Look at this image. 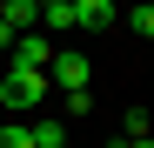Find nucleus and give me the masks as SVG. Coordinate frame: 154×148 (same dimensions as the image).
<instances>
[{"label":"nucleus","mask_w":154,"mask_h":148,"mask_svg":"<svg viewBox=\"0 0 154 148\" xmlns=\"http://www.w3.org/2000/svg\"><path fill=\"white\" fill-rule=\"evenodd\" d=\"M47 94H54V81H47V67H14L7 81H0V108H14V114H34Z\"/></svg>","instance_id":"f257e3e1"},{"label":"nucleus","mask_w":154,"mask_h":148,"mask_svg":"<svg viewBox=\"0 0 154 148\" xmlns=\"http://www.w3.org/2000/svg\"><path fill=\"white\" fill-rule=\"evenodd\" d=\"M47 61H54V40L47 34H20L14 40V67H47Z\"/></svg>","instance_id":"20e7f679"},{"label":"nucleus","mask_w":154,"mask_h":148,"mask_svg":"<svg viewBox=\"0 0 154 148\" xmlns=\"http://www.w3.org/2000/svg\"><path fill=\"white\" fill-rule=\"evenodd\" d=\"M121 20V7L114 0H74V27H87V34H107Z\"/></svg>","instance_id":"7ed1b4c3"},{"label":"nucleus","mask_w":154,"mask_h":148,"mask_svg":"<svg viewBox=\"0 0 154 148\" xmlns=\"http://www.w3.org/2000/svg\"><path fill=\"white\" fill-rule=\"evenodd\" d=\"M87 74H94V67H87V54H74V47H54V61H47V81H54L60 94H81V88H87Z\"/></svg>","instance_id":"f03ea898"},{"label":"nucleus","mask_w":154,"mask_h":148,"mask_svg":"<svg viewBox=\"0 0 154 148\" xmlns=\"http://www.w3.org/2000/svg\"><path fill=\"white\" fill-rule=\"evenodd\" d=\"M141 135H154V128H147V108H127V114H121V141H141Z\"/></svg>","instance_id":"6e6552de"},{"label":"nucleus","mask_w":154,"mask_h":148,"mask_svg":"<svg viewBox=\"0 0 154 148\" xmlns=\"http://www.w3.org/2000/svg\"><path fill=\"white\" fill-rule=\"evenodd\" d=\"M134 34H147V40H154V7H147V0L134 7Z\"/></svg>","instance_id":"9d476101"},{"label":"nucleus","mask_w":154,"mask_h":148,"mask_svg":"<svg viewBox=\"0 0 154 148\" xmlns=\"http://www.w3.org/2000/svg\"><path fill=\"white\" fill-rule=\"evenodd\" d=\"M40 27L47 34H67L74 27V0H67V7H40Z\"/></svg>","instance_id":"0eeeda50"},{"label":"nucleus","mask_w":154,"mask_h":148,"mask_svg":"<svg viewBox=\"0 0 154 148\" xmlns=\"http://www.w3.org/2000/svg\"><path fill=\"white\" fill-rule=\"evenodd\" d=\"M107 148H154V135H141V141H121V135H114Z\"/></svg>","instance_id":"9b49d317"},{"label":"nucleus","mask_w":154,"mask_h":148,"mask_svg":"<svg viewBox=\"0 0 154 148\" xmlns=\"http://www.w3.org/2000/svg\"><path fill=\"white\" fill-rule=\"evenodd\" d=\"M34 128V148H67V121H27Z\"/></svg>","instance_id":"423d86ee"},{"label":"nucleus","mask_w":154,"mask_h":148,"mask_svg":"<svg viewBox=\"0 0 154 148\" xmlns=\"http://www.w3.org/2000/svg\"><path fill=\"white\" fill-rule=\"evenodd\" d=\"M147 7H154V0H147Z\"/></svg>","instance_id":"ddd939ff"},{"label":"nucleus","mask_w":154,"mask_h":148,"mask_svg":"<svg viewBox=\"0 0 154 148\" xmlns=\"http://www.w3.org/2000/svg\"><path fill=\"white\" fill-rule=\"evenodd\" d=\"M0 20H7L14 34H34L40 27V0H0Z\"/></svg>","instance_id":"39448f33"},{"label":"nucleus","mask_w":154,"mask_h":148,"mask_svg":"<svg viewBox=\"0 0 154 148\" xmlns=\"http://www.w3.org/2000/svg\"><path fill=\"white\" fill-rule=\"evenodd\" d=\"M0 148H34V128L27 121H7V128H0Z\"/></svg>","instance_id":"1a4fd4ad"},{"label":"nucleus","mask_w":154,"mask_h":148,"mask_svg":"<svg viewBox=\"0 0 154 148\" xmlns=\"http://www.w3.org/2000/svg\"><path fill=\"white\" fill-rule=\"evenodd\" d=\"M40 7H67V0H40Z\"/></svg>","instance_id":"f8f14e48"}]
</instances>
